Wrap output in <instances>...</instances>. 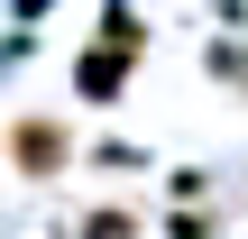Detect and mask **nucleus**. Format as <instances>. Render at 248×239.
Returning <instances> with one entry per match:
<instances>
[{"instance_id":"nucleus-2","label":"nucleus","mask_w":248,"mask_h":239,"mask_svg":"<svg viewBox=\"0 0 248 239\" xmlns=\"http://www.w3.org/2000/svg\"><path fill=\"white\" fill-rule=\"evenodd\" d=\"M129 55H138V37H110V46H92V55H83V92H92V101H110V92L129 83Z\"/></svg>"},{"instance_id":"nucleus-4","label":"nucleus","mask_w":248,"mask_h":239,"mask_svg":"<svg viewBox=\"0 0 248 239\" xmlns=\"http://www.w3.org/2000/svg\"><path fill=\"white\" fill-rule=\"evenodd\" d=\"M166 239H212V221H202V212H184V221H175Z\"/></svg>"},{"instance_id":"nucleus-3","label":"nucleus","mask_w":248,"mask_h":239,"mask_svg":"<svg viewBox=\"0 0 248 239\" xmlns=\"http://www.w3.org/2000/svg\"><path fill=\"white\" fill-rule=\"evenodd\" d=\"M83 239H129V212H92V230Z\"/></svg>"},{"instance_id":"nucleus-1","label":"nucleus","mask_w":248,"mask_h":239,"mask_svg":"<svg viewBox=\"0 0 248 239\" xmlns=\"http://www.w3.org/2000/svg\"><path fill=\"white\" fill-rule=\"evenodd\" d=\"M9 157H18V175H64L74 166V129L64 120H46V111H28V120H9Z\"/></svg>"}]
</instances>
